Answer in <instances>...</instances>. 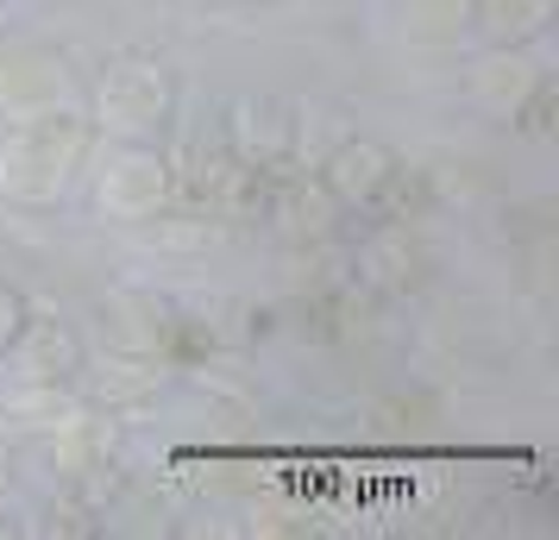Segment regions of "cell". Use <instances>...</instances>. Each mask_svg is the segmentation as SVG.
Segmentation results:
<instances>
[{"label": "cell", "mask_w": 559, "mask_h": 540, "mask_svg": "<svg viewBox=\"0 0 559 540\" xmlns=\"http://www.w3.org/2000/svg\"><path fill=\"white\" fill-rule=\"evenodd\" d=\"M20 334H26V327H20ZM20 359H26V371H32V377H57V371H51V359H57V364H70V339L57 334L51 321H38V327L26 334V352H20Z\"/></svg>", "instance_id": "obj_8"}, {"label": "cell", "mask_w": 559, "mask_h": 540, "mask_svg": "<svg viewBox=\"0 0 559 540\" xmlns=\"http://www.w3.org/2000/svg\"><path fill=\"white\" fill-rule=\"evenodd\" d=\"M478 95H484V107H497V113H515V107L534 95V63H528V57H497V63H484Z\"/></svg>", "instance_id": "obj_6"}, {"label": "cell", "mask_w": 559, "mask_h": 540, "mask_svg": "<svg viewBox=\"0 0 559 540\" xmlns=\"http://www.w3.org/2000/svg\"><path fill=\"white\" fill-rule=\"evenodd\" d=\"M95 195H102V207L114 220H145V214H157V202L170 195V164L157 152H114L102 164Z\"/></svg>", "instance_id": "obj_2"}, {"label": "cell", "mask_w": 559, "mask_h": 540, "mask_svg": "<svg viewBox=\"0 0 559 540\" xmlns=\"http://www.w3.org/2000/svg\"><path fill=\"white\" fill-rule=\"evenodd\" d=\"M0 107H7L13 120L70 107V76H63V63H51V57H38V51H7L0 57Z\"/></svg>", "instance_id": "obj_4"}, {"label": "cell", "mask_w": 559, "mask_h": 540, "mask_svg": "<svg viewBox=\"0 0 559 540\" xmlns=\"http://www.w3.org/2000/svg\"><path fill=\"white\" fill-rule=\"evenodd\" d=\"M170 107V82L157 76L152 63H120L102 76V95H95V113H102L107 132H145L164 120Z\"/></svg>", "instance_id": "obj_3"}, {"label": "cell", "mask_w": 559, "mask_h": 540, "mask_svg": "<svg viewBox=\"0 0 559 540\" xmlns=\"http://www.w3.org/2000/svg\"><path fill=\"white\" fill-rule=\"evenodd\" d=\"M478 13L497 38H528L547 26V0H478Z\"/></svg>", "instance_id": "obj_7"}, {"label": "cell", "mask_w": 559, "mask_h": 540, "mask_svg": "<svg viewBox=\"0 0 559 540\" xmlns=\"http://www.w3.org/2000/svg\"><path fill=\"white\" fill-rule=\"evenodd\" d=\"M88 152V132L76 127V113L70 107H51V113H26L20 132L0 145V182L13 189V195H57L70 170H76V157Z\"/></svg>", "instance_id": "obj_1"}, {"label": "cell", "mask_w": 559, "mask_h": 540, "mask_svg": "<svg viewBox=\"0 0 559 540\" xmlns=\"http://www.w3.org/2000/svg\"><path fill=\"white\" fill-rule=\"evenodd\" d=\"M20 327H26L20 296H13V289H0V346H13V339H20Z\"/></svg>", "instance_id": "obj_9"}, {"label": "cell", "mask_w": 559, "mask_h": 540, "mask_svg": "<svg viewBox=\"0 0 559 540\" xmlns=\"http://www.w3.org/2000/svg\"><path fill=\"white\" fill-rule=\"evenodd\" d=\"M383 177H390V152H378V145H346V152L333 157V189H340L346 202L378 195Z\"/></svg>", "instance_id": "obj_5"}]
</instances>
